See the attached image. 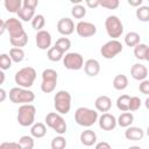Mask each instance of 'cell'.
<instances>
[{
    "instance_id": "9c48e42d",
    "label": "cell",
    "mask_w": 149,
    "mask_h": 149,
    "mask_svg": "<svg viewBox=\"0 0 149 149\" xmlns=\"http://www.w3.org/2000/svg\"><path fill=\"white\" fill-rule=\"evenodd\" d=\"M6 29L9 33V41H14L27 35L21 21L16 17H9L6 20Z\"/></svg>"
},
{
    "instance_id": "c3c4849f",
    "label": "cell",
    "mask_w": 149,
    "mask_h": 149,
    "mask_svg": "<svg viewBox=\"0 0 149 149\" xmlns=\"http://www.w3.org/2000/svg\"><path fill=\"white\" fill-rule=\"evenodd\" d=\"M0 76H1V80H0V83L3 84V81H5V73L1 71V72H0Z\"/></svg>"
},
{
    "instance_id": "4316f807",
    "label": "cell",
    "mask_w": 149,
    "mask_h": 149,
    "mask_svg": "<svg viewBox=\"0 0 149 149\" xmlns=\"http://www.w3.org/2000/svg\"><path fill=\"white\" fill-rule=\"evenodd\" d=\"M129 102H130V97L128 94H122L116 99V107L121 112H128Z\"/></svg>"
},
{
    "instance_id": "f6af8a7d",
    "label": "cell",
    "mask_w": 149,
    "mask_h": 149,
    "mask_svg": "<svg viewBox=\"0 0 149 149\" xmlns=\"http://www.w3.org/2000/svg\"><path fill=\"white\" fill-rule=\"evenodd\" d=\"M128 2V5H130V6H133V7H141L142 6V2H143V0H128L127 1Z\"/></svg>"
},
{
    "instance_id": "d4e9b609",
    "label": "cell",
    "mask_w": 149,
    "mask_h": 149,
    "mask_svg": "<svg viewBox=\"0 0 149 149\" xmlns=\"http://www.w3.org/2000/svg\"><path fill=\"white\" fill-rule=\"evenodd\" d=\"M5 8L9 12V13H19V10L22 8L23 2L21 0H5L3 2Z\"/></svg>"
},
{
    "instance_id": "ab89813d",
    "label": "cell",
    "mask_w": 149,
    "mask_h": 149,
    "mask_svg": "<svg viewBox=\"0 0 149 149\" xmlns=\"http://www.w3.org/2000/svg\"><path fill=\"white\" fill-rule=\"evenodd\" d=\"M139 90H140L141 93H143L146 95H149V80L148 79L142 80L139 85Z\"/></svg>"
},
{
    "instance_id": "60d3db41",
    "label": "cell",
    "mask_w": 149,
    "mask_h": 149,
    "mask_svg": "<svg viewBox=\"0 0 149 149\" xmlns=\"http://www.w3.org/2000/svg\"><path fill=\"white\" fill-rule=\"evenodd\" d=\"M0 149H21L19 142H2Z\"/></svg>"
},
{
    "instance_id": "7a4b0ae2",
    "label": "cell",
    "mask_w": 149,
    "mask_h": 149,
    "mask_svg": "<svg viewBox=\"0 0 149 149\" xmlns=\"http://www.w3.org/2000/svg\"><path fill=\"white\" fill-rule=\"evenodd\" d=\"M35 79H36V70L31 66H24L20 69L14 76L15 83L20 87H23V88L31 87Z\"/></svg>"
},
{
    "instance_id": "7c38bea8",
    "label": "cell",
    "mask_w": 149,
    "mask_h": 149,
    "mask_svg": "<svg viewBox=\"0 0 149 149\" xmlns=\"http://www.w3.org/2000/svg\"><path fill=\"white\" fill-rule=\"evenodd\" d=\"M76 31L80 37H91L95 35L97 33V27L92 22L87 21H79L76 26Z\"/></svg>"
},
{
    "instance_id": "484cf974",
    "label": "cell",
    "mask_w": 149,
    "mask_h": 149,
    "mask_svg": "<svg viewBox=\"0 0 149 149\" xmlns=\"http://www.w3.org/2000/svg\"><path fill=\"white\" fill-rule=\"evenodd\" d=\"M140 34L136 31H129L126 34L125 36V43L128 47H136L137 44H140Z\"/></svg>"
},
{
    "instance_id": "6da1fadb",
    "label": "cell",
    "mask_w": 149,
    "mask_h": 149,
    "mask_svg": "<svg viewBox=\"0 0 149 149\" xmlns=\"http://www.w3.org/2000/svg\"><path fill=\"white\" fill-rule=\"evenodd\" d=\"M98 112L87 107H78L74 112V121L81 127H91L98 121Z\"/></svg>"
},
{
    "instance_id": "f907efd6",
    "label": "cell",
    "mask_w": 149,
    "mask_h": 149,
    "mask_svg": "<svg viewBox=\"0 0 149 149\" xmlns=\"http://www.w3.org/2000/svg\"><path fill=\"white\" fill-rule=\"evenodd\" d=\"M146 61L149 62V47H148V50H147V55H146Z\"/></svg>"
},
{
    "instance_id": "ee69618b",
    "label": "cell",
    "mask_w": 149,
    "mask_h": 149,
    "mask_svg": "<svg viewBox=\"0 0 149 149\" xmlns=\"http://www.w3.org/2000/svg\"><path fill=\"white\" fill-rule=\"evenodd\" d=\"M86 5L90 7V8H97L98 6H100V2L99 0H86Z\"/></svg>"
},
{
    "instance_id": "52a82bcc",
    "label": "cell",
    "mask_w": 149,
    "mask_h": 149,
    "mask_svg": "<svg viewBox=\"0 0 149 149\" xmlns=\"http://www.w3.org/2000/svg\"><path fill=\"white\" fill-rule=\"evenodd\" d=\"M105 29L106 33L112 40H116L123 34V24L121 20L116 15H109L105 20Z\"/></svg>"
},
{
    "instance_id": "7402d4cb",
    "label": "cell",
    "mask_w": 149,
    "mask_h": 149,
    "mask_svg": "<svg viewBox=\"0 0 149 149\" xmlns=\"http://www.w3.org/2000/svg\"><path fill=\"white\" fill-rule=\"evenodd\" d=\"M30 134L35 139H41L47 134V127L42 122H36L30 128Z\"/></svg>"
},
{
    "instance_id": "f5cc1de1",
    "label": "cell",
    "mask_w": 149,
    "mask_h": 149,
    "mask_svg": "<svg viewBox=\"0 0 149 149\" xmlns=\"http://www.w3.org/2000/svg\"><path fill=\"white\" fill-rule=\"evenodd\" d=\"M147 135H148V137H149V126H148V128H147Z\"/></svg>"
},
{
    "instance_id": "681fc988",
    "label": "cell",
    "mask_w": 149,
    "mask_h": 149,
    "mask_svg": "<svg viewBox=\"0 0 149 149\" xmlns=\"http://www.w3.org/2000/svg\"><path fill=\"white\" fill-rule=\"evenodd\" d=\"M144 106H146L147 109H149V97L146 99V101H144Z\"/></svg>"
},
{
    "instance_id": "816d5d0a",
    "label": "cell",
    "mask_w": 149,
    "mask_h": 149,
    "mask_svg": "<svg viewBox=\"0 0 149 149\" xmlns=\"http://www.w3.org/2000/svg\"><path fill=\"white\" fill-rule=\"evenodd\" d=\"M128 149H142V148L139 147V146H132V147H129Z\"/></svg>"
},
{
    "instance_id": "ffe728a7",
    "label": "cell",
    "mask_w": 149,
    "mask_h": 149,
    "mask_svg": "<svg viewBox=\"0 0 149 149\" xmlns=\"http://www.w3.org/2000/svg\"><path fill=\"white\" fill-rule=\"evenodd\" d=\"M80 142L86 147H91L97 143V134L91 129L83 130L80 134Z\"/></svg>"
},
{
    "instance_id": "d6a6232c",
    "label": "cell",
    "mask_w": 149,
    "mask_h": 149,
    "mask_svg": "<svg viewBox=\"0 0 149 149\" xmlns=\"http://www.w3.org/2000/svg\"><path fill=\"white\" fill-rule=\"evenodd\" d=\"M136 17L141 22H148L149 21V6H141L136 9Z\"/></svg>"
},
{
    "instance_id": "bcb514c9",
    "label": "cell",
    "mask_w": 149,
    "mask_h": 149,
    "mask_svg": "<svg viewBox=\"0 0 149 149\" xmlns=\"http://www.w3.org/2000/svg\"><path fill=\"white\" fill-rule=\"evenodd\" d=\"M5 30H7L6 29V21L5 20H1L0 21V34H3Z\"/></svg>"
},
{
    "instance_id": "db71d44e",
    "label": "cell",
    "mask_w": 149,
    "mask_h": 149,
    "mask_svg": "<svg viewBox=\"0 0 149 149\" xmlns=\"http://www.w3.org/2000/svg\"><path fill=\"white\" fill-rule=\"evenodd\" d=\"M148 1H149V0H148Z\"/></svg>"
},
{
    "instance_id": "836d02e7",
    "label": "cell",
    "mask_w": 149,
    "mask_h": 149,
    "mask_svg": "<svg viewBox=\"0 0 149 149\" xmlns=\"http://www.w3.org/2000/svg\"><path fill=\"white\" fill-rule=\"evenodd\" d=\"M44 24H45V19H44V16H43L42 14L35 15L34 19L31 20V27H33L35 30H37V31L43 30L42 28L44 27Z\"/></svg>"
},
{
    "instance_id": "f35d334b",
    "label": "cell",
    "mask_w": 149,
    "mask_h": 149,
    "mask_svg": "<svg viewBox=\"0 0 149 149\" xmlns=\"http://www.w3.org/2000/svg\"><path fill=\"white\" fill-rule=\"evenodd\" d=\"M142 105V101L139 97H130V102H129V111L135 112L137 111Z\"/></svg>"
},
{
    "instance_id": "ac0fdd59",
    "label": "cell",
    "mask_w": 149,
    "mask_h": 149,
    "mask_svg": "<svg viewBox=\"0 0 149 149\" xmlns=\"http://www.w3.org/2000/svg\"><path fill=\"white\" fill-rule=\"evenodd\" d=\"M94 106L98 112L107 113L112 107V100L108 95H99L94 101Z\"/></svg>"
},
{
    "instance_id": "8fae6325",
    "label": "cell",
    "mask_w": 149,
    "mask_h": 149,
    "mask_svg": "<svg viewBox=\"0 0 149 149\" xmlns=\"http://www.w3.org/2000/svg\"><path fill=\"white\" fill-rule=\"evenodd\" d=\"M84 58L78 52H68L63 58V65L68 70H80L84 66Z\"/></svg>"
},
{
    "instance_id": "e0dca14e",
    "label": "cell",
    "mask_w": 149,
    "mask_h": 149,
    "mask_svg": "<svg viewBox=\"0 0 149 149\" xmlns=\"http://www.w3.org/2000/svg\"><path fill=\"white\" fill-rule=\"evenodd\" d=\"M84 71H85V73L87 76L95 77L100 72V63L94 58H90L84 64Z\"/></svg>"
},
{
    "instance_id": "7bdbcfd3",
    "label": "cell",
    "mask_w": 149,
    "mask_h": 149,
    "mask_svg": "<svg viewBox=\"0 0 149 149\" xmlns=\"http://www.w3.org/2000/svg\"><path fill=\"white\" fill-rule=\"evenodd\" d=\"M94 149H112V148H111L109 143H107L105 141H101V142H98L95 144V148Z\"/></svg>"
},
{
    "instance_id": "603a6c76",
    "label": "cell",
    "mask_w": 149,
    "mask_h": 149,
    "mask_svg": "<svg viewBox=\"0 0 149 149\" xmlns=\"http://www.w3.org/2000/svg\"><path fill=\"white\" fill-rule=\"evenodd\" d=\"M17 16H19V19H21L24 22L31 21L34 19V16H35V9L34 8H30V7L22 6V8L17 13Z\"/></svg>"
},
{
    "instance_id": "1f68e13d",
    "label": "cell",
    "mask_w": 149,
    "mask_h": 149,
    "mask_svg": "<svg viewBox=\"0 0 149 149\" xmlns=\"http://www.w3.org/2000/svg\"><path fill=\"white\" fill-rule=\"evenodd\" d=\"M147 50H148V45L144 43H140L134 48V56L136 59L143 61L146 59V55H147Z\"/></svg>"
},
{
    "instance_id": "cb8c5ba5",
    "label": "cell",
    "mask_w": 149,
    "mask_h": 149,
    "mask_svg": "<svg viewBox=\"0 0 149 149\" xmlns=\"http://www.w3.org/2000/svg\"><path fill=\"white\" fill-rule=\"evenodd\" d=\"M128 86V78L125 74H118L113 79V87L118 91H123Z\"/></svg>"
},
{
    "instance_id": "8d00e7d4",
    "label": "cell",
    "mask_w": 149,
    "mask_h": 149,
    "mask_svg": "<svg viewBox=\"0 0 149 149\" xmlns=\"http://www.w3.org/2000/svg\"><path fill=\"white\" fill-rule=\"evenodd\" d=\"M12 63H13V61L9 57V55H7V54H1L0 55V68H1L2 71L10 69Z\"/></svg>"
},
{
    "instance_id": "2e32d148",
    "label": "cell",
    "mask_w": 149,
    "mask_h": 149,
    "mask_svg": "<svg viewBox=\"0 0 149 149\" xmlns=\"http://www.w3.org/2000/svg\"><path fill=\"white\" fill-rule=\"evenodd\" d=\"M130 74L135 80H144L148 76V69L146 65L141 64V63H135L133 64V66L130 68Z\"/></svg>"
},
{
    "instance_id": "3957f363",
    "label": "cell",
    "mask_w": 149,
    "mask_h": 149,
    "mask_svg": "<svg viewBox=\"0 0 149 149\" xmlns=\"http://www.w3.org/2000/svg\"><path fill=\"white\" fill-rule=\"evenodd\" d=\"M8 97H9V100L13 102V104H30L35 100V93L28 88H23V87H20V86H16V87H13L9 90V93H8Z\"/></svg>"
},
{
    "instance_id": "5bb4252c",
    "label": "cell",
    "mask_w": 149,
    "mask_h": 149,
    "mask_svg": "<svg viewBox=\"0 0 149 149\" xmlns=\"http://www.w3.org/2000/svg\"><path fill=\"white\" fill-rule=\"evenodd\" d=\"M98 122H99V127L102 129V130H106V132H109V130H113L116 125H118V120L115 119V116L111 113H102L99 119H98Z\"/></svg>"
},
{
    "instance_id": "9a60e30c",
    "label": "cell",
    "mask_w": 149,
    "mask_h": 149,
    "mask_svg": "<svg viewBox=\"0 0 149 149\" xmlns=\"http://www.w3.org/2000/svg\"><path fill=\"white\" fill-rule=\"evenodd\" d=\"M57 30L61 35L68 36L74 31V23L70 17H62L57 22Z\"/></svg>"
},
{
    "instance_id": "7dc6e473",
    "label": "cell",
    "mask_w": 149,
    "mask_h": 149,
    "mask_svg": "<svg viewBox=\"0 0 149 149\" xmlns=\"http://www.w3.org/2000/svg\"><path fill=\"white\" fill-rule=\"evenodd\" d=\"M0 101H3L6 99V91L3 88H0Z\"/></svg>"
},
{
    "instance_id": "f546056e",
    "label": "cell",
    "mask_w": 149,
    "mask_h": 149,
    "mask_svg": "<svg viewBox=\"0 0 149 149\" xmlns=\"http://www.w3.org/2000/svg\"><path fill=\"white\" fill-rule=\"evenodd\" d=\"M19 144H20L21 149H34V146H35L34 137L29 136V135H23L20 137Z\"/></svg>"
},
{
    "instance_id": "44dd1931",
    "label": "cell",
    "mask_w": 149,
    "mask_h": 149,
    "mask_svg": "<svg viewBox=\"0 0 149 149\" xmlns=\"http://www.w3.org/2000/svg\"><path fill=\"white\" fill-rule=\"evenodd\" d=\"M134 122V115L130 112H123L118 118V125L122 128H128Z\"/></svg>"
},
{
    "instance_id": "5b68a950",
    "label": "cell",
    "mask_w": 149,
    "mask_h": 149,
    "mask_svg": "<svg viewBox=\"0 0 149 149\" xmlns=\"http://www.w3.org/2000/svg\"><path fill=\"white\" fill-rule=\"evenodd\" d=\"M54 106L57 113L68 114L71 109V94L64 90L58 91L54 97Z\"/></svg>"
},
{
    "instance_id": "d590c367",
    "label": "cell",
    "mask_w": 149,
    "mask_h": 149,
    "mask_svg": "<svg viewBox=\"0 0 149 149\" xmlns=\"http://www.w3.org/2000/svg\"><path fill=\"white\" fill-rule=\"evenodd\" d=\"M71 15L74 19H83L86 15V8L83 5H74L71 8Z\"/></svg>"
},
{
    "instance_id": "f1b7e54d",
    "label": "cell",
    "mask_w": 149,
    "mask_h": 149,
    "mask_svg": "<svg viewBox=\"0 0 149 149\" xmlns=\"http://www.w3.org/2000/svg\"><path fill=\"white\" fill-rule=\"evenodd\" d=\"M9 57L14 63H21L24 59V51L22 48H12L9 50Z\"/></svg>"
},
{
    "instance_id": "d6986e66",
    "label": "cell",
    "mask_w": 149,
    "mask_h": 149,
    "mask_svg": "<svg viewBox=\"0 0 149 149\" xmlns=\"http://www.w3.org/2000/svg\"><path fill=\"white\" fill-rule=\"evenodd\" d=\"M143 136H144V132L140 127L130 126L125 130V137L129 141H140L143 139Z\"/></svg>"
},
{
    "instance_id": "e575fe53",
    "label": "cell",
    "mask_w": 149,
    "mask_h": 149,
    "mask_svg": "<svg viewBox=\"0 0 149 149\" xmlns=\"http://www.w3.org/2000/svg\"><path fill=\"white\" fill-rule=\"evenodd\" d=\"M68 142L65 140V137H63L62 135L59 136H55L51 140V149H65Z\"/></svg>"
},
{
    "instance_id": "4fadbf2b",
    "label": "cell",
    "mask_w": 149,
    "mask_h": 149,
    "mask_svg": "<svg viewBox=\"0 0 149 149\" xmlns=\"http://www.w3.org/2000/svg\"><path fill=\"white\" fill-rule=\"evenodd\" d=\"M51 34L47 30H40L35 35V42L38 49L41 50H49L51 47Z\"/></svg>"
},
{
    "instance_id": "8992f818",
    "label": "cell",
    "mask_w": 149,
    "mask_h": 149,
    "mask_svg": "<svg viewBox=\"0 0 149 149\" xmlns=\"http://www.w3.org/2000/svg\"><path fill=\"white\" fill-rule=\"evenodd\" d=\"M45 123H47V126L49 128L54 129L59 135H63V134L66 133V129H68L66 122L63 119L62 114H59L57 112H50V113H48L47 116H45Z\"/></svg>"
},
{
    "instance_id": "4dcf8cb0",
    "label": "cell",
    "mask_w": 149,
    "mask_h": 149,
    "mask_svg": "<svg viewBox=\"0 0 149 149\" xmlns=\"http://www.w3.org/2000/svg\"><path fill=\"white\" fill-rule=\"evenodd\" d=\"M55 47H56L57 49H59L62 52H64V54L66 52V54H68L69 49L71 48V41H70L68 37H61V38H58V40L56 41Z\"/></svg>"
},
{
    "instance_id": "30bf717a",
    "label": "cell",
    "mask_w": 149,
    "mask_h": 149,
    "mask_svg": "<svg viewBox=\"0 0 149 149\" xmlns=\"http://www.w3.org/2000/svg\"><path fill=\"white\" fill-rule=\"evenodd\" d=\"M122 44L121 42H119L118 40H111L108 42H106L101 48H100V54L104 58L106 59H112L115 56H118L119 54L122 52Z\"/></svg>"
},
{
    "instance_id": "b9f144b4",
    "label": "cell",
    "mask_w": 149,
    "mask_h": 149,
    "mask_svg": "<svg viewBox=\"0 0 149 149\" xmlns=\"http://www.w3.org/2000/svg\"><path fill=\"white\" fill-rule=\"evenodd\" d=\"M23 6L26 7H30V8H36L38 6V1L37 0H23Z\"/></svg>"
},
{
    "instance_id": "83f0119b",
    "label": "cell",
    "mask_w": 149,
    "mask_h": 149,
    "mask_svg": "<svg viewBox=\"0 0 149 149\" xmlns=\"http://www.w3.org/2000/svg\"><path fill=\"white\" fill-rule=\"evenodd\" d=\"M47 56H48L49 61H51V62H59L61 59L64 58V52H62L59 49H57V48L54 45V47H51V48L48 50Z\"/></svg>"
},
{
    "instance_id": "277c9868",
    "label": "cell",
    "mask_w": 149,
    "mask_h": 149,
    "mask_svg": "<svg viewBox=\"0 0 149 149\" xmlns=\"http://www.w3.org/2000/svg\"><path fill=\"white\" fill-rule=\"evenodd\" d=\"M35 115H36V107L31 104L21 105L17 109V122L22 127H29L35 123Z\"/></svg>"
},
{
    "instance_id": "ba28073f",
    "label": "cell",
    "mask_w": 149,
    "mask_h": 149,
    "mask_svg": "<svg viewBox=\"0 0 149 149\" xmlns=\"http://www.w3.org/2000/svg\"><path fill=\"white\" fill-rule=\"evenodd\" d=\"M58 73L54 69H45L42 72V84L41 91L44 93H51L57 85Z\"/></svg>"
},
{
    "instance_id": "74e56055",
    "label": "cell",
    "mask_w": 149,
    "mask_h": 149,
    "mask_svg": "<svg viewBox=\"0 0 149 149\" xmlns=\"http://www.w3.org/2000/svg\"><path fill=\"white\" fill-rule=\"evenodd\" d=\"M100 6L107 9H116L120 5L119 0H99Z\"/></svg>"
}]
</instances>
